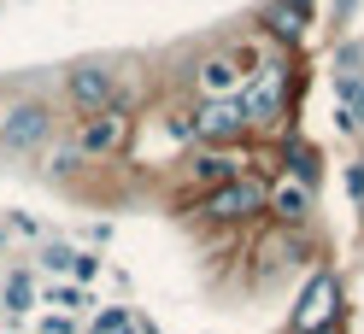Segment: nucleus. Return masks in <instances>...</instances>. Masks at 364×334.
<instances>
[{"label": "nucleus", "instance_id": "10", "mask_svg": "<svg viewBox=\"0 0 364 334\" xmlns=\"http://www.w3.org/2000/svg\"><path fill=\"white\" fill-rule=\"evenodd\" d=\"M270 30H277V35H294V30H300V12H288V6H282V12H277V24H270Z\"/></svg>", "mask_w": 364, "mask_h": 334}, {"label": "nucleus", "instance_id": "4", "mask_svg": "<svg viewBox=\"0 0 364 334\" xmlns=\"http://www.w3.org/2000/svg\"><path fill=\"white\" fill-rule=\"evenodd\" d=\"M277 106H282V71H277V65H264V71H259V82L247 88V100H241V118L270 123V118H277Z\"/></svg>", "mask_w": 364, "mask_h": 334}, {"label": "nucleus", "instance_id": "6", "mask_svg": "<svg viewBox=\"0 0 364 334\" xmlns=\"http://www.w3.org/2000/svg\"><path fill=\"white\" fill-rule=\"evenodd\" d=\"M200 135H206V141H235L241 135V129H247V118H241V106L235 100H212L206 111H200Z\"/></svg>", "mask_w": 364, "mask_h": 334}, {"label": "nucleus", "instance_id": "12", "mask_svg": "<svg viewBox=\"0 0 364 334\" xmlns=\"http://www.w3.org/2000/svg\"><path fill=\"white\" fill-rule=\"evenodd\" d=\"M0 118H6V111H0Z\"/></svg>", "mask_w": 364, "mask_h": 334}, {"label": "nucleus", "instance_id": "9", "mask_svg": "<svg viewBox=\"0 0 364 334\" xmlns=\"http://www.w3.org/2000/svg\"><path fill=\"white\" fill-rule=\"evenodd\" d=\"M270 206H277V217H306V188H277V194H270Z\"/></svg>", "mask_w": 364, "mask_h": 334}, {"label": "nucleus", "instance_id": "2", "mask_svg": "<svg viewBox=\"0 0 364 334\" xmlns=\"http://www.w3.org/2000/svg\"><path fill=\"white\" fill-rule=\"evenodd\" d=\"M129 141V118L118 106H106V111H88V123L77 129V147L82 152H118Z\"/></svg>", "mask_w": 364, "mask_h": 334}, {"label": "nucleus", "instance_id": "7", "mask_svg": "<svg viewBox=\"0 0 364 334\" xmlns=\"http://www.w3.org/2000/svg\"><path fill=\"white\" fill-rule=\"evenodd\" d=\"M241 59L235 53H218V59H206V65H200V88H206V94L212 100H230L235 94V88H241Z\"/></svg>", "mask_w": 364, "mask_h": 334}, {"label": "nucleus", "instance_id": "5", "mask_svg": "<svg viewBox=\"0 0 364 334\" xmlns=\"http://www.w3.org/2000/svg\"><path fill=\"white\" fill-rule=\"evenodd\" d=\"M41 135H48V111L41 106H18V111L0 118V141L6 147H36Z\"/></svg>", "mask_w": 364, "mask_h": 334}, {"label": "nucleus", "instance_id": "8", "mask_svg": "<svg viewBox=\"0 0 364 334\" xmlns=\"http://www.w3.org/2000/svg\"><path fill=\"white\" fill-rule=\"evenodd\" d=\"M71 94H77L82 111H106V100H112V77L100 71V65H82V71L71 77Z\"/></svg>", "mask_w": 364, "mask_h": 334}, {"label": "nucleus", "instance_id": "11", "mask_svg": "<svg viewBox=\"0 0 364 334\" xmlns=\"http://www.w3.org/2000/svg\"><path fill=\"white\" fill-rule=\"evenodd\" d=\"M317 334H335V323H329V328H317Z\"/></svg>", "mask_w": 364, "mask_h": 334}, {"label": "nucleus", "instance_id": "3", "mask_svg": "<svg viewBox=\"0 0 364 334\" xmlns=\"http://www.w3.org/2000/svg\"><path fill=\"white\" fill-rule=\"evenodd\" d=\"M259 206H264V188H259V182H223V188L206 199L212 217H253Z\"/></svg>", "mask_w": 364, "mask_h": 334}, {"label": "nucleus", "instance_id": "1", "mask_svg": "<svg viewBox=\"0 0 364 334\" xmlns=\"http://www.w3.org/2000/svg\"><path fill=\"white\" fill-rule=\"evenodd\" d=\"M335 305H341L335 276H317V282L306 287L300 311H294V334H317V328H329V323H335Z\"/></svg>", "mask_w": 364, "mask_h": 334}]
</instances>
